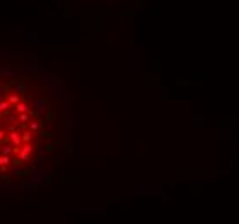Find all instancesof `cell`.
Instances as JSON below:
<instances>
[{"instance_id": "obj_1", "label": "cell", "mask_w": 239, "mask_h": 224, "mask_svg": "<svg viewBox=\"0 0 239 224\" xmlns=\"http://www.w3.org/2000/svg\"><path fill=\"white\" fill-rule=\"evenodd\" d=\"M72 133L64 84L34 57L0 52V190L45 184Z\"/></svg>"}]
</instances>
